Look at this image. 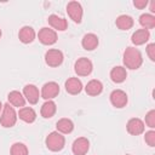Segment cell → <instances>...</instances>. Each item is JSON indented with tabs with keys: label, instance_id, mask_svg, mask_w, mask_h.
Wrapping results in <instances>:
<instances>
[{
	"label": "cell",
	"instance_id": "cell-1",
	"mask_svg": "<svg viewBox=\"0 0 155 155\" xmlns=\"http://www.w3.org/2000/svg\"><path fill=\"white\" fill-rule=\"evenodd\" d=\"M124 65L128 69H138L142 63H143V57L142 53L138 48L136 47H127L124 52V58H122Z\"/></svg>",
	"mask_w": 155,
	"mask_h": 155
},
{
	"label": "cell",
	"instance_id": "cell-2",
	"mask_svg": "<svg viewBox=\"0 0 155 155\" xmlns=\"http://www.w3.org/2000/svg\"><path fill=\"white\" fill-rule=\"evenodd\" d=\"M17 113L15 110V108L11 104H5L2 107V111L0 115V124L2 127H12L16 125L17 122Z\"/></svg>",
	"mask_w": 155,
	"mask_h": 155
},
{
	"label": "cell",
	"instance_id": "cell-3",
	"mask_svg": "<svg viewBox=\"0 0 155 155\" xmlns=\"http://www.w3.org/2000/svg\"><path fill=\"white\" fill-rule=\"evenodd\" d=\"M46 147L51 150V151H59L64 148L65 145V138L62 133H59L58 131H53L51 132L47 137H46Z\"/></svg>",
	"mask_w": 155,
	"mask_h": 155
},
{
	"label": "cell",
	"instance_id": "cell-4",
	"mask_svg": "<svg viewBox=\"0 0 155 155\" xmlns=\"http://www.w3.org/2000/svg\"><path fill=\"white\" fill-rule=\"evenodd\" d=\"M92 69H93V64L86 57L79 58L75 62V64H74V70H75V73L79 76H87V75H90L92 73Z\"/></svg>",
	"mask_w": 155,
	"mask_h": 155
},
{
	"label": "cell",
	"instance_id": "cell-5",
	"mask_svg": "<svg viewBox=\"0 0 155 155\" xmlns=\"http://www.w3.org/2000/svg\"><path fill=\"white\" fill-rule=\"evenodd\" d=\"M63 53L61 50L51 48L45 53V62L48 67H59L63 63Z\"/></svg>",
	"mask_w": 155,
	"mask_h": 155
},
{
	"label": "cell",
	"instance_id": "cell-6",
	"mask_svg": "<svg viewBox=\"0 0 155 155\" xmlns=\"http://www.w3.org/2000/svg\"><path fill=\"white\" fill-rule=\"evenodd\" d=\"M38 38H39L40 42L44 44V45H53V44H56V41L58 39L56 30H53L51 28H47V27H44L39 30Z\"/></svg>",
	"mask_w": 155,
	"mask_h": 155
},
{
	"label": "cell",
	"instance_id": "cell-7",
	"mask_svg": "<svg viewBox=\"0 0 155 155\" xmlns=\"http://www.w3.org/2000/svg\"><path fill=\"white\" fill-rule=\"evenodd\" d=\"M67 12L70 19H73L75 23H81L82 21V6L78 1H70L67 5Z\"/></svg>",
	"mask_w": 155,
	"mask_h": 155
},
{
	"label": "cell",
	"instance_id": "cell-8",
	"mask_svg": "<svg viewBox=\"0 0 155 155\" xmlns=\"http://www.w3.org/2000/svg\"><path fill=\"white\" fill-rule=\"evenodd\" d=\"M59 93V85L54 81L46 82L41 88V97L46 101H51L54 97H57Z\"/></svg>",
	"mask_w": 155,
	"mask_h": 155
},
{
	"label": "cell",
	"instance_id": "cell-9",
	"mask_svg": "<svg viewBox=\"0 0 155 155\" xmlns=\"http://www.w3.org/2000/svg\"><path fill=\"white\" fill-rule=\"evenodd\" d=\"M127 101H128L127 94L122 90H114L110 93V103L115 108H124L127 104Z\"/></svg>",
	"mask_w": 155,
	"mask_h": 155
},
{
	"label": "cell",
	"instance_id": "cell-10",
	"mask_svg": "<svg viewBox=\"0 0 155 155\" xmlns=\"http://www.w3.org/2000/svg\"><path fill=\"white\" fill-rule=\"evenodd\" d=\"M23 96L30 104H36L39 102V98H40V92L35 85L28 84L23 88Z\"/></svg>",
	"mask_w": 155,
	"mask_h": 155
},
{
	"label": "cell",
	"instance_id": "cell-11",
	"mask_svg": "<svg viewBox=\"0 0 155 155\" xmlns=\"http://www.w3.org/2000/svg\"><path fill=\"white\" fill-rule=\"evenodd\" d=\"M90 149V142L85 137H79L73 142L71 150L75 155H85Z\"/></svg>",
	"mask_w": 155,
	"mask_h": 155
},
{
	"label": "cell",
	"instance_id": "cell-12",
	"mask_svg": "<svg viewBox=\"0 0 155 155\" xmlns=\"http://www.w3.org/2000/svg\"><path fill=\"white\" fill-rule=\"evenodd\" d=\"M126 128H127V132H128L130 134H132V136H138V134H140V133L144 132L145 126H144V122H143L140 119H138V117H132V119L128 120V122H127V125H126Z\"/></svg>",
	"mask_w": 155,
	"mask_h": 155
},
{
	"label": "cell",
	"instance_id": "cell-13",
	"mask_svg": "<svg viewBox=\"0 0 155 155\" xmlns=\"http://www.w3.org/2000/svg\"><path fill=\"white\" fill-rule=\"evenodd\" d=\"M47 21H48L50 25H51L53 29H56V30L63 31V30H65V29L68 28V22H67V19L63 18V17H59V16H57V15H50L48 18H47Z\"/></svg>",
	"mask_w": 155,
	"mask_h": 155
},
{
	"label": "cell",
	"instance_id": "cell-14",
	"mask_svg": "<svg viewBox=\"0 0 155 155\" xmlns=\"http://www.w3.org/2000/svg\"><path fill=\"white\" fill-rule=\"evenodd\" d=\"M18 38L23 44H30L35 39V30L29 25H24L19 29Z\"/></svg>",
	"mask_w": 155,
	"mask_h": 155
},
{
	"label": "cell",
	"instance_id": "cell-15",
	"mask_svg": "<svg viewBox=\"0 0 155 155\" xmlns=\"http://www.w3.org/2000/svg\"><path fill=\"white\" fill-rule=\"evenodd\" d=\"M150 38V33L148 29H138L136 30L132 36H131V41L136 45V46H139V45H143L145 44Z\"/></svg>",
	"mask_w": 155,
	"mask_h": 155
},
{
	"label": "cell",
	"instance_id": "cell-16",
	"mask_svg": "<svg viewBox=\"0 0 155 155\" xmlns=\"http://www.w3.org/2000/svg\"><path fill=\"white\" fill-rule=\"evenodd\" d=\"M98 42H99L98 36H97L96 34H93V33L85 34L84 38H82V40H81V45H82V47H84L85 50H87V51H92V50H94V48L98 46Z\"/></svg>",
	"mask_w": 155,
	"mask_h": 155
},
{
	"label": "cell",
	"instance_id": "cell-17",
	"mask_svg": "<svg viewBox=\"0 0 155 155\" xmlns=\"http://www.w3.org/2000/svg\"><path fill=\"white\" fill-rule=\"evenodd\" d=\"M127 78V71H126V68L121 67V65H117V67H114L111 70H110V79L116 82V84H121L126 80Z\"/></svg>",
	"mask_w": 155,
	"mask_h": 155
},
{
	"label": "cell",
	"instance_id": "cell-18",
	"mask_svg": "<svg viewBox=\"0 0 155 155\" xmlns=\"http://www.w3.org/2000/svg\"><path fill=\"white\" fill-rule=\"evenodd\" d=\"M82 90V84L78 78H69L65 81V91L70 94H78Z\"/></svg>",
	"mask_w": 155,
	"mask_h": 155
},
{
	"label": "cell",
	"instance_id": "cell-19",
	"mask_svg": "<svg viewBox=\"0 0 155 155\" xmlns=\"http://www.w3.org/2000/svg\"><path fill=\"white\" fill-rule=\"evenodd\" d=\"M85 91H86V93L88 96H98L103 91V84L99 80L93 79V80L87 82V85L85 87Z\"/></svg>",
	"mask_w": 155,
	"mask_h": 155
},
{
	"label": "cell",
	"instance_id": "cell-20",
	"mask_svg": "<svg viewBox=\"0 0 155 155\" xmlns=\"http://www.w3.org/2000/svg\"><path fill=\"white\" fill-rule=\"evenodd\" d=\"M7 99H8V104H11L12 107H24L25 104V98L24 96L19 92V91H11L7 94Z\"/></svg>",
	"mask_w": 155,
	"mask_h": 155
},
{
	"label": "cell",
	"instance_id": "cell-21",
	"mask_svg": "<svg viewBox=\"0 0 155 155\" xmlns=\"http://www.w3.org/2000/svg\"><path fill=\"white\" fill-rule=\"evenodd\" d=\"M17 115L19 116L21 120H23V121L27 122V124H31V122H34L35 119H36V113H35V110H34L33 108H29V107H23V108H21Z\"/></svg>",
	"mask_w": 155,
	"mask_h": 155
},
{
	"label": "cell",
	"instance_id": "cell-22",
	"mask_svg": "<svg viewBox=\"0 0 155 155\" xmlns=\"http://www.w3.org/2000/svg\"><path fill=\"white\" fill-rule=\"evenodd\" d=\"M133 23H134L133 22V18L131 16H128V15H120L116 18V21H115L116 27L119 29H121V30H128V29H131L133 27Z\"/></svg>",
	"mask_w": 155,
	"mask_h": 155
},
{
	"label": "cell",
	"instance_id": "cell-23",
	"mask_svg": "<svg viewBox=\"0 0 155 155\" xmlns=\"http://www.w3.org/2000/svg\"><path fill=\"white\" fill-rule=\"evenodd\" d=\"M56 110H57L56 103H54L53 101H46V102L42 104L40 113H41V116H42V117L50 119V117H52V116L56 114Z\"/></svg>",
	"mask_w": 155,
	"mask_h": 155
},
{
	"label": "cell",
	"instance_id": "cell-24",
	"mask_svg": "<svg viewBox=\"0 0 155 155\" xmlns=\"http://www.w3.org/2000/svg\"><path fill=\"white\" fill-rule=\"evenodd\" d=\"M56 127H57V131L59 133H70L74 130V124L70 119L63 117V119H59L57 121Z\"/></svg>",
	"mask_w": 155,
	"mask_h": 155
},
{
	"label": "cell",
	"instance_id": "cell-25",
	"mask_svg": "<svg viewBox=\"0 0 155 155\" xmlns=\"http://www.w3.org/2000/svg\"><path fill=\"white\" fill-rule=\"evenodd\" d=\"M139 23L143 29H153L155 27V17L150 13H143L139 17Z\"/></svg>",
	"mask_w": 155,
	"mask_h": 155
},
{
	"label": "cell",
	"instance_id": "cell-26",
	"mask_svg": "<svg viewBox=\"0 0 155 155\" xmlns=\"http://www.w3.org/2000/svg\"><path fill=\"white\" fill-rule=\"evenodd\" d=\"M28 154L29 153H28L27 145L21 142L13 143L11 147V150H10V155H28Z\"/></svg>",
	"mask_w": 155,
	"mask_h": 155
},
{
	"label": "cell",
	"instance_id": "cell-27",
	"mask_svg": "<svg viewBox=\"0 0 155 155\" xmlns=\"http://www.w3.org/2000/svg\"><path fill=\"white\" fill-rule=\"evenodd\" d=\"M145 124L150 127V128H154L155 127V110H149L145 115Z\"/></svg>",
	"mask_w": 155,
	"mask_h": 155
},
{
	"label": "cell",
	"instance_id": "cell-28",
	"mask_svg": "<svg viewBox=\"0 0 155 155\" xmlns=\"http://www.w3.org/2000/svg\"><path fill=\"white\" fill-rule=\"evenodd\" d=\"M144 140H145V143L149 147H155V131L154 130H150V131L145 132Z\"/></svg>",
	"mask_w": 155,
	"mask_h": 155
},
{
	"label": "cell",
	"instance_id": "cell-29",
	"mask_svg": "<svg viewBox=\"0 0 155 155\" xmlns=\"http://www.w3.org/2000/svg\"><path fill=\"white\" fill-rule=\"evenodd\" d=\"M147 53L150 58V61H155V44H149L147 46Z\"/></svg>",
	"mask_w": 155,
	"mask_h": 155
},
{
	"label": "cell",
	"instance_id": "cell-30",
	"mask_svg": "<svg viewBox=\"0 0 155 155\" xmlns=\"http://www.w3.org/2000/svg\"><path fill=\"white\" fill-rule=\"evenodd\" d=\"M133 5H134L137 8H144V7L148 5V1H147V0H134V1H133Z\"/></svg>",
	"mask_w": 155,
	"mask_h": 155
},
{
	"label": "cell",
	"instance_id": "cell-31",
	"mask_svg": "<svg viewBox=\"0 0 155 155\" xmlns=\"http://www.w3.org/2000/svg\"><path fill=\"white\" fill-rule=\"evenodd\" d=\"M150 11L151 12H155V1H151L150 2Z\"/></svg>",
	"mask_w": 155,
	"mask_h": 155
},
{
	"label": "cell",
	"instance_id": "cell-32",
	"mask_svg": "<svg viewBox=\"0 0 155 155\" xmlns=\"http://www.w3.org/2000/svg\"><path fill=\"white\" fill-rule=\"evenodd\" d=\"M2 107H4V105H2V103H1V102H0V113H1V111H2Z\"/></svg>",
	"mask_w": 155,
	"mask_h": 155
},
{
	"label": "cell",
	"instance_id": "cell-33",
	"mask_svg": "<svg viewBox=\"0 0 155 155\" xmlns=\"http://www.w3.org/2000/svg\"><path fill=\"white\" fill-rule=\"evenodd\" d=\"M0 38H1V29H0Z\"/></svg>",
	"mask_w": 155,
	"mask_h": 155
}]
</instances>
